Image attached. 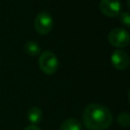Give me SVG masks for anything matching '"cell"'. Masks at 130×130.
Returning <instances> with one entry per match:
<instances>
[{
  "label": "cell",
  "instance_id": "4",
  "mask_svg": "<svg viewBox=\"0 0 130 130\" xmlns=\"http://www.w3.org/2000/svg\"><path fill=\"white\" fill-rule=\"evenodd\" d=\"M109 43L116 48H125L129 45L130 36L129 32L121 27H116L112 29L108 35Z\"/></svg>",
  "mask_w": 130,
  "mask_h": 130
},
{
  "label": "cell",
  "instance_id": "5",
  "mask_svg": "<svg viewBox=\"0 0 130 130\" xmlns=\"http://www.w3.org/2000/svg\"><path fill=\"white\" fill-rule=\"evenodd\" d=\"M99 8L100 11L108 17H116L122 12L120 0H101Z\"/></svg>",
  "mask_w": 130,
  "mask_h": 130
},
{
  "label": "cell",
  "instance_id": "6",
  "mask_svg": "<svg viewBox=\"0 0 130 130\" xmlns=\"http://www.w3.org/2000/svg\"><path fill=\"white\" fill-rule=\"evenodd\" d=\"M111 63L117 70H125L129 66V57L126 52L116 50L111 55Z\"/></svg>",
  "mask_w": 130,
  "mask_h": 130
},
{
  "label": "cell",
  "instance_id": "2",
  "mask_svg": "<svg viewBox=\"0 0 130 130\" xmlns=\"http://www.w3.org/2000/svg\"><path fill=\"white\" fill-rule=\"evenodd\" d=\"M39 66L44 73L53 74L58 69L59 61L52 51H44L39 57Z\"/></svg>",
  "mask_w": 130,
  "mask_h": 130
},
{
  "label": "cell",
  "instance_id": "9",
  "mask_svg": "<svg viewBox=\"0 0 130 130\" xmlns=\"http://www.w3.org/2000/svg\"><path fill=\"white\" fill-rule=\"evenodd\" d=\"M24 52L29 56H37L41 53V48L38 43L34 41H28L24 45Z\"/></svg>",
  "mask_w": 130,
  "mask_h": 130
},
{
  "label": "cell",
  "instance_id": "3",
  "mask_svg": "<svg viewBox=\"0 0 130 130\" xmlns=\"http://www.w3.org/2000/svg\"><path fill=\"white\" fill-rule=\"evenodd\" d=\"M53 24H54L53 18L51 16V14L47 11L40 12L36 16L35 21H34L35 29L40 35H48L52 30Z\"/></svg>",
  "mask_w": 130,
  "mask_h": 130
},
{
  "label": "cell",
  "instance_id": "7",
  "mask_svg": "<svg viewBox=\"0 0 130 130\" xmlns=\"http://www.w3.org/2000/svg\"><path fill=\"white\" fill-rule=\"evenodd\" d=\"M60 130H82V126L79 120L75 118H69L61 124Z\"/></svg>",
  "mask_w": 130,
  "mask_h": 130
},
{
  "label": "cell",
  "instance_id": "1",
  "mask_svg": "<svg viewBox=\"0 0 130 130\" xmlns=\"http://www.w3.org/2000/svg\"><path fill=\"white\" fill-rule=\"evenodd\" d=\"M82 121L89 130H105L113 123L110 110L100 104H89L83 111Z\"/></svg>",
  "mask_w": 130,
  "mask_h": 130
},
{
  "label": "cell",
  "instance_id": "10",
  "mask_svg": "<svg viewBox=\"0 0 130 130\" xmlns=\"http://www.w3.org/2000/svg\"><path fill=\"white\" fill-rule=\"evenodd\" d=\"M117 122L121 127H128L130 125V115L128 113H120L117 116Z\"/></svg>",
  "mask_w": 130,
  "mask_h": 130
},
{
  "label": "cell",
  "instance_id": "12",
  "mask_svg": "<svg viewBox=\"0 0 130 130\" xmlns=\"http://www.w3.org/2000/svg\"><path fill=\"white\" fill-rule=\"evenodd\" d=\"M23 130H42V129L39 126H37V125H28Z\"/></svg>",
  "mask_w": 130,
  "mask_h": 130
},
{
  "label": "cell",
  "instance_id": "8",
  "mask_svg": "<svg viewBox=\"0 0 130 130\" xmlns=\"http://www.w3.org/2000/svg\"><path fill=\"white\" fill-rule=\"evenodd\" d=\"M27 119L30 125H38L42 120V111L38 107H32L28 110Z\"/></svg>",
  "mask_w": 130,
  "mask_h": 130
},
{
  "label": "cell",
  "instance_id": "11",
  "mask_svg": "<svg viewBox=\"0 0 130 130\" xmlns=\"http://www.w3.org/2000/svg\"><path fill=\"white\" fill-rule=\"evenodd\" d=\"M120 21L126 27H129L130 26V15H129V12H127V11L121 12L120 13Z\"/></svg>",
  "mask_w": 130,
  "mask_h": 130
}]
</instances>
